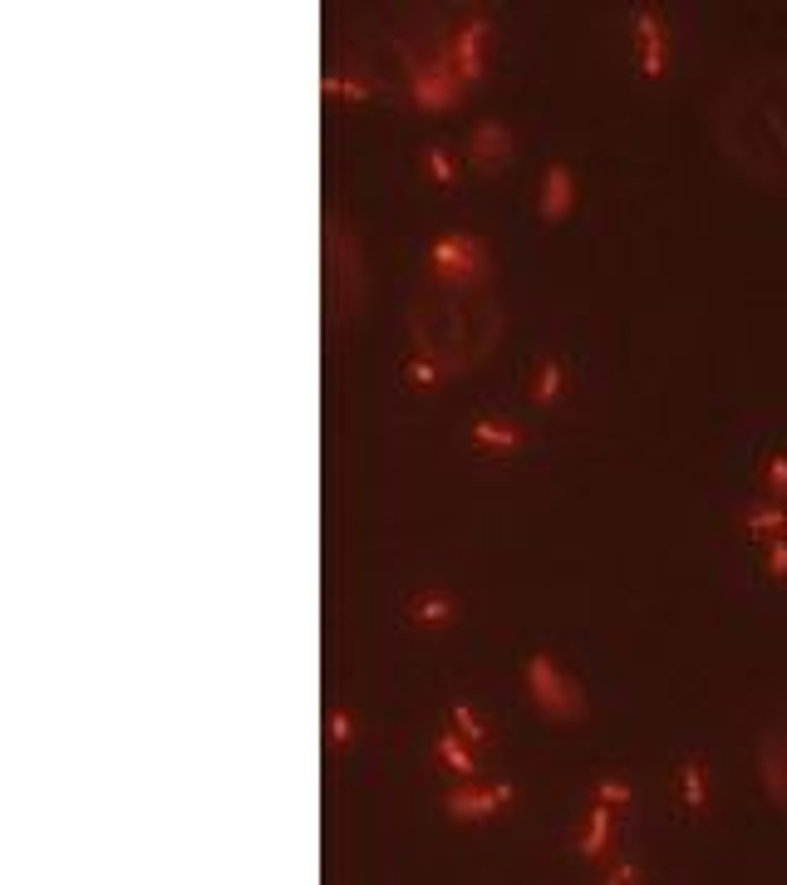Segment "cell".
Segmentation results:
<instances>
[{
    "label": "cell",
    "instance_id": "1",
    "mask_svg": "<svg viewBox=\"0 0 787 885\" xmlns=\"http://www.w3.org/2000/svg\"><path fill=\"white\" fill-rule=\"evenodd\" d=\"M709 139L733 177L787 193V59L763 55L729 69L709 99Z\"/></svg>",
    "mask_w": 787,
    "mask_h": 885
},
{
    "label": "cell",
    "instance_id": "2",
    "mask_svg": "<svg viewBox=\"0 0 787 885\" xmlns=\"http://www.w3.org/2000/svg\"><path fill=\"white\" fill-rule=\"evenodd\" d=\"M507 335V305L492 286H448L428 281L408 301V345L418 360H434L444 374H468L498 354Z\"/></svg>",
    "mask_w": 787,
    "mask_h": 885
},
{
    "label": "cell",
    "instance_id": "3",
    "mask_svg": "<svg viewBox=\"0 0 787 885\" xmlns=\"http://www.w3.org/2000/svg\"><path fill=\"white\" fill-rule=\"evenodd\" d=\"M320 271H325V335H340L345 325L360 315L364 305V256H360V237L345 227L340 212H325L320 227Z\"/></svg>",
    "mask_w": 787,
    "mask_h": 885
},
{
    "label": "cell",
    "instance_id": "4",
    "mask_svg": "<svg viewBox=\"0 0 787 885\" xmlns=\"http://www.w3.org/2000/svg\"><path fill=\"white\" fill-rule=\"evenodd\" d=\"M428 271H434V281H448V286H488L492 261L478 237L444 231V237L428 247Z\"/></svg>",
    "mask_w": 787,
    "mask_h": 885
},
{
    "label": "cell",
    "instance_id": "5",
    "mask_svg": "<svg viewBox=\"0 0 787 885\" xmlns=\"http://www.w3.org/2000/svg\"><path fill=\"white\" fill-rule=\"evenodd\" d=\"M527 693H532V703H537L547 719L571 723V719H581V713H586L581 684H576L551 655H532L527 659Z\"/></svg>",
    "mask_w": 787,
    "mask_h": 885
},
{
    "label": "cell",
    "instance_id": "6",
    "mask_svg": "<svg viewBox=\"0 0 787 885\" xmlns=\"http://www.w3.org/2000/svg\"><path fill=\"white\" fill-rule=\"evenodd\" d=\"M463 99V79L448 69L444 55L414 59V103L418 109H453Z\"/></svg>",
    "mask_w": 787,
    "mask_h": 885
},
{
    "label": "cell",
    "instance_id": "7",
    "mask_svg": "<svg viewBox=\"0 0 787 885\" xmlns=\"http://www.w3.org/2000/svg\"><path fill=\"white\" fill-rule=\"evenodd\" d=\"M444 59H448V69H453L463 84L468 79H482V69H488V20H468V25L448 40Z\"/></svg>",
    "mask_w": 787,
    "mask_h": 885
},
{
    "label": "cell",
    "instance_id": "8",
    "mask_svg": "<svg viewBox=\"0 0 787 885\" xmlns=\"http://www.w3.org/2000/svg\"><path fill=\"white\" fill-rule=\"evenodd\" d=\"M512 787L507 783H468V787H453L448 793V817H458V821H482V817H492V811H502L512 802Z\"/></svg>",
    "mask_w": 787,
    "mask_h": 885
},
{
    "label": "cell",
    "instance_id": "9",
    "mask_svg": "<svg viewBox=\"0 0 787 885\" xmlns=\"http://www.w3.org/2000/svg\"><path fill=\"white\" fill-rule=\"evenodd\" d=\"M758 777H763V793L778 807H787V723H778L758 743Z\"/></svg>",
    "mask_w": 787,
    "mask_h": 885
},
{
    "label": "cell",
    "instance_id": "10",
    "mask_svg": "<svg viewBox=\"0 0 787 885\" xmlns=\"http://www.w3.org/2000/svg\"><path fill=\"white\" fill-rule=\"evenodd\" d=\"M468 153H472V163H478L482 173H498V167L517 153V143H512V133L502 129V123H478V129H472Z\"/></svg>",
    "mask_w": 787,
    "mask_h": 885
},
{
    "label": "cell",
    "instance_id": "11",
    "mask_svg": "<svg viewBox=\"0 0 787 885\" xmlns=\"http://www.w3.org/2000/svg\"><path fill=\"white\" fill-rule=\"evenodd\" d=\"M576 207V177L566 163H551L547 177H542V217L547 221H561L566 212Z\"/></svg>",
    "mask_w": 787,
    "mask_h": 885
},
{
    "label": "cell",
    "instance_id": "12",
    "mask_svg": "<svg viewBox=\"0 0 787 885\" xmlns=\"http://www.w3.org/2000/svg\"><path fill=\"white\" fill-rule=\"evenodd\" d=\"M635 40H640V69H645L649 79H659L669 59H665V35H659L655 10H640V20H635Z\"/></svg>",
    "mask_w": 787,
    "mask_h": 885
},
{
    "label": "cell",
    "instance_id": "13",
    "mask_svg": "<svg viewBox=\"0 0 787 885\" xmlns=\"http://www.w3.org/2000/svg\"><path fill=\"white\" fill-rule=\"evenodd\" d=\"M743 526H748V536H768V542H778L787 536V502H753L748 512H743Z\"/></svg>",
    "mask_w": 787,
    "mask_h": 885
},
{
    "label": "cell",
    "instance_id": "14",
    "mask_svg": "<svg viewBox=\"0 0 787 885\" xmlns=\"http://www.w3.org/2000/svg\"><path fill=\"white\" fill-rule=\"evenodd\" d=\"M472 442L492 448V452H512V448H522V428L502 424V418H478V424H472Z\"/></svg>",
    "mask_w": 787,
    "mask_h": 885
},
{
    "label": "cell",
    "instance_id": "15",
    "mask_svg": "<svg viewBox=\"0 0 787 885\" xmlns=\"http://www.w3.org/2000/svg\"><path fill=\"white\" fill-rule=\"evenodd\" d=\"M453 596L448 590H424V596H414L408 600V615L418 620V625H448L453 620Z\"/></svg>",
    "mask_w": 787,
    "mask_h": 885
},
{
    "label": "cell",
    "instance_id": "16",
    "mask_svg": "<svg viewBox=\"0 0 787 885\" xmlns=\"http://www.w3.org/2000/svg\"><path fill=\"white\" fill-rule=\"evenodd\" d=\"M438 757H444V763L453 767L458 777H472V773H478V747H472L463 733H444V738H438Z\"/></svg>",
    "mask_w": 787,
    "mask_h": 885
},
{
    "label": "cell",
    "instance_id": "17",
    "mask_svg": "<svg viewBox=\"0 0 787 885\" xmlns=\"http://www.w3.org/2000/svg\"><path fill=\"white\" fill-rule=\"evenodd\" d=\"M611 827H615V821H611V807L595 802V807H591V821H586V837H581V851H586V856H601V851L611 846Z\"/></svg>",
    "mask_w": 787,
    "mask_h": 885
},
{
    "label": "cell",
    "instance_id": "18",
    "mask_svg": "<svg viewBox=\"0 0 787 885\" xmlns=\"http://www.w3.org/2000/svg\"><path fill=\"white\" fill-rule=\"evenodd\" d=\"M561 394H566V364L547 360L537 369V379H532V398H537V404H556Z\"/></svg>",
    "mask_w": 787,
    "mask_h": 885
},
{
    "label": "cell",
    "instance_id": "19",
    "mask_svg": "<svg viewBox=\"0 0 787 885\" xmlns=\"http://www.w3.org/2000/svg\"><path fill=\"white\" fill-rule=\"evenodd\" d=\"M418 163H424L428 183H438V187H453L458 183V167H453V157H448V148H424V153H418Z\"/></svg>",
    "mask_w": 787,
    "mask_h": 885
},
{
    "label": "cell",
    "instance_id": "20",
    "mask_svg": "<svg viewBox=\"0 0 787 885\" xmlns=\"http://www.w3.org/2000/svg\"><path fill=\"white\" fill-rule=\"evenodd\" d=\"M763 488H768L773 502H787V452H773V458H763Z\"/></svg>",
    "mask_w": 787,
    "mask_h": 885
},
{
    "label": "cell",
    "instance_id": "21",
    "mask_svg": "<svg viewBox=\"0 0 787 885\" xmlns=\"http://www.w3.org/2000/svg\"><path fill=\"white\" fill-rule=\"evenodd\" d=\"M453 719H458V729H453V733H463L472 747H488L492 729H488V723H482V713H472L468 703H458V709H453Z\"/></svg>",
    "mask_w": 787,
    "mask_h": 885
},
{
    "label": "cell",
    "instance_id": "22",
    "mask_svg": "<svg viewBox=\"0 0 787 885\" xmlns=\"http://www.w3.org/2000/svg\"><path fill=\"white\" fill-rule=\"evenodd\" d=\"M679 783H685V807H704V767L699 763H685V773H679Z\"/></svg>",
    "mask_w": 787,
    "mask_h": 885
},
{
    "label": "cell",
    "instance_id": "23",
    "mask_svg": "<svg viewBox=\"0 0 787 885\" xmlns=\"http://www.w3.org/2000/svg\"><path fill=\"white\" fill-rule=\"evenodd\" d=\"M444 369H438L434 360H418L414 354V364H408V384H418V389H434V384H444Z\"/></svg>",
    "mask_w": 787,
    "mask_h": 885
},
{
    "label": "cell",
    "instance_id": "24",
    "mask_svg": "<svg viewBox=\"0 0 787 885\" xmlns=\"http://www.w3.org/2000/svg\"><path fill=\"white\" fill-rule=\"evenodd\" d=\"M325 99H370L364 79H325Z\"/></svg>",
    "mask_w": 787,
    "mask_h": 885
},
{
    "label": "cell",
    "instance_id": "25",
    "mask_svg": "<svg viewBox=\"0 0 787 885\" xmlns=\"http://www.w3.org/2000/svg\"><path fill=\"white\" fill-rule=\"evenodd\" d=\"M768 571H773V581H787V536L768 542Z\"/></svg>",
    "mask_w": 787,
    "mask_h": 885
},
{
    "label": "cell",
    "instance_id": "26",
    "mask_svg": "<svg viewBox=\"0 0 787 885\" xmlns=\"http://www.w3.org/2000/svg\"><path fill=\"white\" fill-rule=\"evenodd\" d=\"M595 797H601L605 807H621V802H630V787H625V783H615V777H605V783L595 787Z\"/></svg>",
    "mask_w": 787,
    "mask_h": 885
},
{
    "label": "cell",
    "instance_id": "27",
    "mask_svg": "<svg viewBox=\"0 0 787 885\" xmlns=\"http://www.w3.org/2000/svg\"><path fill=\"white\" fill-rule=\"evenodd\" d=\"M330 738H335V743H345V738H350V713H340V709L330 713Z\"/></svg>",
    "mask_w": 787,
    "mask_h": 885
}]
</instances>
